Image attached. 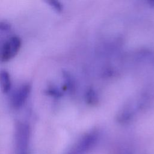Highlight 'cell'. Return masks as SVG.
<instances>
[{"label": "cell", "instance_id": "obj_4", "mask_svg": "<svg viewBox=\"0 0 154 154\" xmlns=\"http://www.w3.org/2000/svg\"><path fill=\"white\" fill-rule=\"evenodd\" d=\"M31 90V87L30 84H25L13 93L11 99V105L13 108L18 109L23 105L29 95Z\"/></svg>", "mask_w": 154, "mask_h": 154}, {"label": "cell", "instance_id": "obj_6", "mask_svg": "<svg viewBox=\"0 0 154 154\" xmlns=\"http://www.w3.org/2000/svg\"><path fill=\"white\" fill-rule=\"evenodd\" d=\"M46 93L48 95L54 97H60L62 96L61 91L58 88L53 86L48 87L46 90Z\"/></svg>", "mask_w": 154, "mask_h": 154}, {"label": "cell", "instance_id": "obj_5", "mask_svg": "<svg viewBox=\"0 0 154 154\" xmlns=\"http://www.w3.org/2000/svg\"><path fill=\"white\" fill-rule=\"evenodd\" d=\"M11 82L9 73L5 70H2L0 71V87L1 91L4 93H8L11 88Z\"/></svg>", "mask_w": 154, "mask_h": 154}, {"label": "cell", "instance_id": "obj_2", "mask_svg": "<svg viewBox=\"0 0 154 154\" xmlns=\"http://www.w3.org/2000/svg\"><path fill=\"white\" fill-rule=\"evenodd\" d=\"M21 46V40L17 36L10 37L2 47L0 60L6 62L13 58L18 52Z\"/></svg>", "mask_w": 154, "mask_h": 154}, {"label": "cell", "instance_id": "obj_3", "mask_svg": "<svg viewBox=\"0 0 154 154\" xmlns=\"http://www.w3.org/2000/svg\"><path fill=\"white\" fill-rule=\"evenodd\" d=\"M97 134L91 132L84 136L67 154H85L90 150L96 144Z\"/></svg>", "mask_w": 154, "mask_h": 154}, {"label": "cell", "instance_id": "obj_7", "mask_svg": "<svg viewBox=\"0 0 154 154\" xmlns=\"http://www.w3.org/2000/svg\"><path fill=\"white\" fill-rule=\"evenodd\" d=\"M48 3L57 11L60 12L62 11L63 7L61 4L57 1H48Z\"/></svg>", "mask_w": 154, "mask_h": 154}, {"label": "cell", "instance_id": "obj_9", "mask_svg": "<svg viewBox=\"0 0 154 154\" xmlns=\"http://www.w3.org/2000/svg\"><path fill=\"white\" fill-rule=\"evenodd\" d=\"M11 26L8 23L5 22H0V30L8 31L10 29Z\"/></svg>", "mask_w": 154, "mask_h": 154}, {"label": "cell", "instance_id": "obj_1", "mask_svg": "<svg viewBox=\"0 0 154 154\" xmlns=\"http://www.w3.org/2000/svg\"><path fill=\"white\" fill-rule=\"evenodd\" d=\"M30 128L28 123L19 122L15 127V154H29Z\"/></svg>", "mask_w": 154, "mask_h": 154}, {"label": "cell", "instance_id": "obj_8", "mask_svg": "<svg viewBox=\"0 0 154 154\" xmlns=\"http://www.w3.org/2000/svg\"><path fill=\"white\" fill-rule=\"evenodd\" d=\"M87 101H88L90 103H94L97 100V95L96 94L94 91L93 90H90L88 91V93L87 94Z\"/></svg>", "mask_w": 154, "mask_h": 154}]
</instances>
